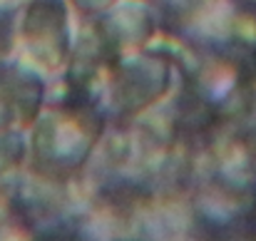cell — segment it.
Segmentation results:
<instances>
[{
    "label": "cell",
    "mask_w": 256,
    "mask_h": 241,
    "mask_svg": "<svg viewBox=\"0 0 256 241\" xmlns=\"http://www.w3.org/2000/svg\"><path fill=\"white\" fill-rule=\"evenodd\" d=\"M25 32L35 48L32 52H38L45 65L58 68L68 58V12L60 0H35L25 20Z\"/></svg>",
    "instance_id": "obj_2"
},
{
    "label": "cell",
    "mask_w": 256,
    "mask_h": 241,
    "mask_svg": "<svg viewBox=\"0 0 256 241\" xmlns=\"http://www.w3.org/2000/svg\"><path fill=\"white\" fill-rule=\"evenodd\" d=\"M254 75H256V52H254Z\"/></svg>",
    "instance_id": "obj_4"
},
{
    "label": "cell",
    "mask_w": 256,
    "mask_h": 241,
    "mask_svg": "<svg viewBox=\"0 0 256 241\" xmlns=\"http://www.w3.org/2000/svg\"><path fill=\"white\" fill-rule=\"evenodd\" d=\"M114 102L124 112H140L164 94L170 62L162 55H140L114 68Z\"/></svg>",
    "instance_id": "obj_1"
},
{
    "label": "cell",
    "mask_w": 256,
    "mask_h": 241,
    "mask_svg": "<svg viewBox=\"0 0 256 241\" xmlns=\"http://www.w3.org/2000/svg\"><path fill=\"white\" fill-rule=\"evenodd\" d=\"M82 12H97V10H107L114 0H72Z\"/></svg>",
    "instance_id": "obj_3"
}]
</instances>
